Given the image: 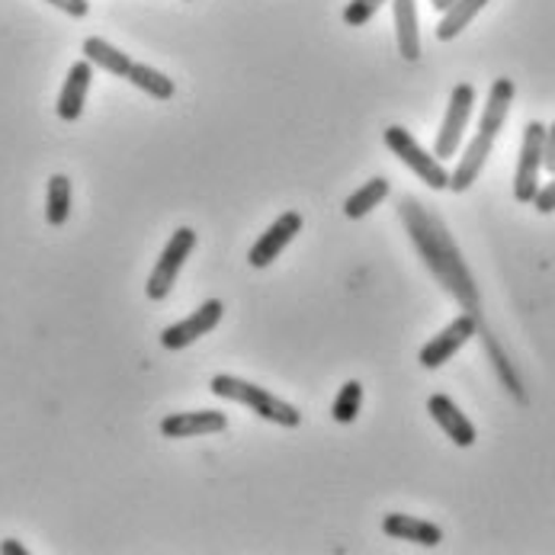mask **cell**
Returning <instances> with one entry per match:
<instances>
[{"label": "cell", "instance_id": "obj_15", "mask_svg": "<svg viewBox=\"0 0 555 555\" xmlns=\"http://www.w3.org/2000/svg\"><path fill=\"white\" fill-rule=\"evenodd\" d=\"M396 16V42L398 55L404 62L421 59V29H417V0H392Z\"/></svg>", "mask_w": 555, "mask_h": 555}, {"label": "cell", "instance_id": "obj_22", "mask_svg": "<svg viewBox=\"0 0 555 555\" xmlns=\"http://www.w3.org/2000/svg\"><path fill=\"white\" fill-rule=\"evenodd\" d=\"M485 350L491 353V360H494V370H498V376L504 379V386L514 392V396L524 401V389H520V379H517V373L511 370V363H507V357L501 353V347L494 344V337L491 334H485Z\"/></svg>", "mask_w": 555, "mask_h": 555}, {"label": "cell", "instance_id": "obj_17", "mask_svg": "<svg viewBox=\"0 0 555 555\" xmlns=\"http://www.w3.org/2000/svg\"><path fill=\"white\" fill-rule=\"evenodd\" d=\"M485 7H488V0H456L447 13H440L437 39L440 42H453L456 36H463V29H469V23L476 20Z\"/></svg>", "mask_w": 555, "mask_h": 555}, {"label": "cell", "instance_id": "obj_6", "mask_svg": "<svg viewBox=\"0 0 555 555\" xmlns=\"http://www.w3.org/2000/svg\"><path fill=\"white\" fill-rule=\"evenodd\" d=\"M473 109H476V87L473 83H456L453 93H450V103H447V116L440 122V132L434 139V155L443 158H453L463 145V132L473 119Z\"/></svg>", "mask_w": 555, "mask_h": 555}, {"label": "cell", "instance_id": "obj_21", "mask_svg": "<svg viewBox=\"0 0 555 555\" xmlns=\"http://www.w3.org/2000/svg\"><path fill=\"white\" fill-rule=\"evenodd\" d=\"M360 408H363V386H360L357 379H350V383L340 386V392L334 398L331 417H334L337 424H353V421L360 417Z\"/></svg>", "mask_w": 555, "mask_h": 555}, {"label": "cell", "instance_id": "obj_5", "mask_svg": "<svg viewBox=\"0 0 555 555\" xmlns=\"http://www.w3.org/2000/svg\"><path fill=\"white\" fill-rule=\"evenodd\" d=\"M193 250H196V232L193 229L183 225V229H177L170 235V241L160 250L152 276H149V283H145V296L152 302H164L170 296V289H173V283H177V276H180V270H183V263L190 260Z\"/></svg>", "mask_w": 555, "mask_h": 555}, {"label": "cell", "instance_id": "obj_26", "mask_svg": "<svg viewBox=\"0 0 555 555\" xmlns=\"http://www.w3.org/2000/svg\"><path fill=\"white\" fill-rule=\"evenodd\" d=\"M543 167L555 173V122L546 129V139H543Z\"/></svg>", "mask_w": 555, "mask_h": 555}, {"label": "cell", "instance_id": "obj_10", "mask_svg": "<svg viewBox=\"0 0 555 555\" xmlns=\"http://www.w3.org/2000/svg\"><path fill=\"white\" fill-rule=\"evenodd\" d=\"M302 216L299 212H283L260 238L254 241V247L247 250V263L254 267V270H263V267H270L293 241H296V235L302 232Z\"/></svg>", "mask_w": 555, "mask_h": 555}, {"label": "cell", "instance_id": "obj_7", "mask_svg": "<svg viewBox=\"0 0 555 555\" xmlns=\"http://www.w3.org/2000/svg\"><path fill=\"white\" fill-rule=\"evenodd\" d=\"M543 139H546V126L543 122H527L524 142H520V158H517V173H514V199L524 203V206H530L537 190H540Z\"/></svg>", "mask_w": 555, "mask_h": 555}, {"label": "cell", "instance_id": "obj_24", "mask_svg": "<svg viewBox=\"0 0 555 555\" xmlns=\"http://www.w3.org/2000/svg\"><path fill=\"white\" fill-rule=\"evenodd\" d=\"M540 216H553L555 212V173L550 183H543L540 190H537V196H533V203H530Z\"/></svg>", "mask_w": 555, "mask_h": 555}, {"label": "cell", "instance_id": "obj_12", "mask_svg": "<svg viewBox=\"0 0 555 555\" xmlns=\"http://www.w3.org/2000/svg\"><path fill=\"white\" fill-rule=\"evenodd\" d=\"M427 414L437 421V427H440V430H443V434H447L460 450H469V447L478 440L476 424L460 411V404H456L450 396L437 392V396L427 398Z\"/></svg>", "mask_w": 555, "mask_h": 555}, {"label": "cell", "instance_id": "obj_3", "mask_svg": "<svg viewBox=\"0 0 555 555\" xmlns=\"http://www.w3.org/2000/svg\"><path fill=\"white\" fill-rule=\"evenodd\" d=\"M209 392L216 398H225V401L244 404V408H250L257 417H263V421H270V424H280V427H286V430H293V427L302 424V414H299L296 404L276 398L270 389H263V386H254V383H247V379H238V376H222V373L212 376Z\"/></svg>", "mask_w": 555, "mask_h": 555}, {"label": "cell", "instance_id": "obj_18", "mask_svg": "<svg viewBox=\"0 0 555 555\" xmlns=\"http://www.w3.org/2000/svg\"><path fill=\"white\" fill-rule=\"evenodd\" d=\"M389 180L386 177H373V180H366L357 193H350L347 196V203H344V216L347 219H363V216H370L379 203H386V196H389Z\"/></svg>", "mask_w": 555, "mask_h": 555}, {"label": "cell", "instance_id": "obj_20", "mask_svg": "<svg viewBox=\"0 0 555 555\" xmlns=\"http://www.w3.org/2000/svg\"><path fill=\"white\" fill-rule=\"evenodd\" d=\"M126 80H129L135 90L149 93L152 100H170V96L177 93V83H173V80L167 78L164 72H158V68H152V65H142V62H132Z\"/></svg>", "mask_w": 555, "mask_h": 555}, {"label": "cell", "instance_id": "obj_8", "mask_svg": "<svg viewBox=\"0 0 555 555\" xmlns=\"http://www.w3.org/2000/svg\"><path fill=\"white\" fill-rule=\"evenodd\" d=\"M478 321L481 318L469 315V312H463L460 318H453L437 337H430L424 347H421V353H417V363L424 366V370H440L447 360H453L473 337L478 334Z\"/></svg>", "mask_w": 555, "mask_h": 555}, {"label": "cell", "instance_id": "obj_27", "mask_svg": "<svg viewBox=\"0 0 555 555\" xmlns=\"http://www.w3.org/2000/svg\"><path fill=\"white\" fill-rule=\"evenodd\" d=\"M0 555H29V550L20 540H3L0 543Z\"/></svg>", "mask_w": 555, "mask_h": 555}, {"label": "cell", "instance_id": "obj_2", "mask_svg": "<svg viewBox=\"0 0 555 555\" xmlns=\"http://www.w3.org/2000/svg\"><path fill=\"white\" fill-rule=\"evenodd\" d=\"M514 80L498 78L488 90V100H485V109L478 116V132L473 135L469 149L463 152V158L456 164V170L450 173V190L453 193H466L485 170V164L494 152V142L507 122V113H511V103H514Z\"/></svg>", "mask_w": 555, "mask_h": 555}, {"label": "cell", "instance_id": "obj_13", "mask_svg": "<svg viewBox=\"0 0 555 555\" xmlns=\"http://www.w3.org/2000/svg\"><path fill=\"white\" fill-rule=\"evenodd\" d=\"M90 83H93V65L87 59H80L72 65L68 78L62 83V93H59V103H55V113L59 119L65 122H78L83 106H87V93H90Z\"/></svg>", "mask_w": 555, "mask_h": 555}, {"label": "cell", "instance_id": "obj_1", "mask_svg": "<svg viewBox=\"0 0 555 555\" xmlns=\"http://www.w3.org/2000/svg\"><path fill=\"white\" fill-rule=\"evenodd\" d=\"M398 212H401V222L414 241L424 267L434 273V280L463 306V312L481 318V296H478L476 276L466 267V260H463L456 241L450 235V229L443 225V219L434 216L430 209H424L414 196H404L398 203Z\"/></svg>", "mask_w": 555, "mask_h": 555}, {"label": "cell", "instance_id": "obj_28", "mask_svg": "<svg viewBox=\"0 0 555 555\" xmlns=\"http://www.w3.org/2000/svg\"><path fill=\"white\" fill-rule=\"evenodd\" d=\"M453 3H456V0H430V7H434L437 13H447V10H450Z\"/></svg>", "mask_w": 555, "mask_h": 555}, {"label": "cell", "instance_id": "obj_11", "mask_svg": "<svg viewBox=\"0 0 555 555\" xmlns=\"http://www.w3.org/2000/svg\"><path fill=\"white\" fill-rule=\"evenodd\" d=\"M225 427H229V417L222 411H180V414H167L160 421V437L164 440H190V437L222 434Z\"/></svg>", "mask_w": 555, "mask_h": 555}, {"label": "cell", "instance_id": "obj_19", "mask_svg": "<svg viewBox=\"0 0 555 555\" xmlns=\"http://www.w3.org/2000/svg\"><path fill=\"white\" fill-rule=\"evenodd\" d=\"M68 216H72V180L65 173H52L46 190V222L52 229H62Z\"/></svg>", "mask_w": 555, "mask_h": 555}, {"label": "cell", "instance_id": "obj_16", "mask_svg": "<svg viewBox=\"0 0 555 555\" xmlns=\"http://www.w3.org/2000/svg\"><path fill=\"white\" fill-rule=\"evenodd\" d=\"M83 59H87L93 68H100V72H106V75L122 80H126L129 68H132V59H129L122 49H116V46H109L106 39H100V36L83 39Z\"/></svg>", "mask_w": 555, "mask_h": 555}, {"label": "cell", "instance_id": "obj_25", "mask_svg": "<svg viewBox=\"0 0 555 555\" xmlns=\"http://www.w3.org/2000/svg\"><path fill=\"white\" fill-rule=\"evenodd\" d=\"M46 3H52L55 10H62V13L75 16V20H83L90 13V3L87 0H46Z\"/></svg>", "mask_w": 555, "mask_h": 555}, {"label": "cell", "instance_id": "obj_9", "mask_svg": "<svg viewBox=\"0 0 555 555\" xmlns=\"http://www.w3.org/2000/svg\"><path fill=\"white\" fill-rule=\"evenodd\" d=\"M222 315H225V306L219 299H206L193 315H186L183 321H177V324L160 331V347L164 350H186L199 337L212 334L222 324Z\"/></svg>", "mask_w": 555, "mask_h": 555}, {"label": "cell", "instance_id": "obj_4", "mask_svg": "<svg viewBox=\"0 0 555 555\" xmlns=\"http://www.w3.org/2000/svg\"><path fill=\"white\" fill-rule=\"evenodd\" d=\"M383 139H386V149L396 155L421 183H427L430 190H450V170L443 167V160L437 158V155H430V152H424L421 145H417V139L404 129V126H389L386 132H383Z\"/></svg>", "mask_w": 555, "mask_h": 555}, {"label": "cell", "instance_id": "obj_14", "mask_svg": "<svg viewBox=\"0 0 555 555\" xmlns=\"http://www.w3.org/2000/svg\"><path fill=\"white\" fill-rule=\"evenodd\" d=\"M383 533L401 540V543H417L424 550H437L443 543V530L424 517H411V514H389L383 520Z\"/></svg>", "mask_w": 555, "mask_h": 555}, {"label": "cell", "instance_id": "obj_23", "mask_svg": "<svg viewBox=\"0 0 555 555\" xmlns=\"http://www.w3.org/2000/svg\"><path fill=\"white\" fill-rule=\"evenodd\" d=\"M383 3H386V0H350V3L344 7V23H347L350 29H360V26H366V23L379 13Z\"/></svg>", "mask_w": 555, "mask_h": 555}]
</instances>
